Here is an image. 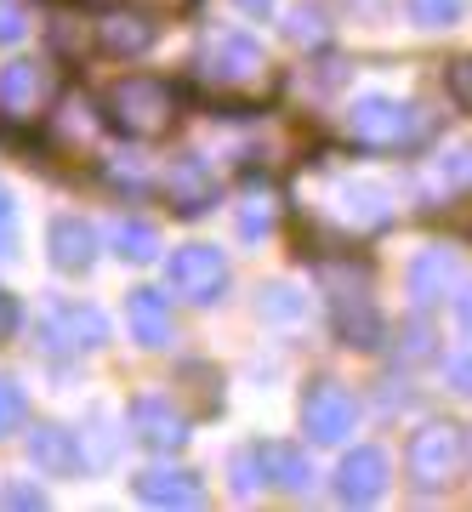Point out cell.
Wrapping results in <instances>:
<instances>
[{"instance_id":"f1b7e54d","label":"cell","mask_w":472,"mask_h":512,"mask_svg":"<svg viewBox=\"0 0 472 512\" xmlns=\"http://www.w3.org/2000/svg\"><path fill=\"white\" fill-rule=\"evenodd\" d=\"M461 319H467V325H472V291L461 296Z\"/></svg>"},{"instance_id":"44dd1931","label":"cell","mask_w":472,"mask_h":512,"mask_svg":"<svg viewBox=\"0 0 472 512\" xmlns=\"http://www.w3.org/2000/svg\"><path fill=\"white\" fill-rule=\"evenodd\" d=\"M450 97L472 114V57H455L450 63Z\"/></svg>"},{"instance_id":"ba28073f","label":"cell","mask_w":472,"mask_h":512,"mask_svg":"<svg viewBox=\"0 0 472 512\" xmlns=\"http://www.w3.org/2000/svg\"><path fill=\"white\" fill-rule=\"evenodd\" d=\"M205 63H211V74H217L222 86H239V80L262 74V46H256L251 35H222Z\"/></svg>"},{"instance_id":"e0dca14e","label":"cell","mask_w":472,"mask_h":512,"mask_svg":"<svg viewBox=\"0 0 472 512\" xmlns=\"http://www.w3.org/2000/svg\"><path fill=\"white\" fill-rule=\"evenodd\" d=\"M29 450H35V461L46 467V473H69V467H74V444H69L63 427H35Z\"/></svg>"},{"instance_id":"ac0fdd59","label":"cell","mask_w":472,"mask_h":512,"mask_svg":"<svg viewBox=\"0 0 472 512\" xmlns=\"http://www.w3.org/2000/svg\"><path fill=\"white\" fill-rule=\"evenodd\" d=\"M154 23L148 18H114L109 29H103V40H109V52H126V57H137V52H148L154 46Z\"/></svg>"},{"instance_id":"8fae6325","label":"cell","mask_w":472,"mask_h":512,"mask_svg":"<svg viewBox=\"0 0 472 512\" xmlns=\"http://www.w3.org/2000/svg\"><path fill=\"white\" fill-rule=\"evenodd\" d=\"M171 200H177V211H205V205L217 200V177L205 171L200 160H182L177 171H171Z\"/></svg>"},{"instance_id":"277c9868","label":"cell","mask_w":472,"mask_h":512,"mask_svg":"<svg viewBox=\"0 0 472 512\" xmlns=\"http://www.w3.org/2000/svg\"><path fill=\"white\" fill-rule=\"evenodd\" d=\"M353 421H359V404L347 399L336 382L308 387V399H302V427H308L319 444H342L347 433H353Z\"/></svg>"},{"instance_id":"603a6c76","label":"cell","mask_w":472,"mask_h":512,"mask_svg":"<svg viewBox=\"0 0 472 512\" xmlns=\"http://www.w3.org/2000/svg\"><path fill=\"white\" fill-rule=\"evenodd\" d=\"M18 416H23V393H18V382H6V376H0V433H6Z\"/></svg>"},{"instance_id":"4316f807","label":"cell","mask_w":472,"mask_h":512,"mask_svg":"<svg viewBox=\"0 0 472 512\" xmlns=\"http://www.w3.org/2000/svg\"><path fill=\"white\" fill-rule=\"evenodd\" d=\"M12 325H18V308H12V296L0 291V342L12 336Z\"/></svg>"},{"instance_id":"5bb4252c","label":"cell","mask_w":472,"mask_h":512,"mask_svg":"<svg viewBox=\"0 0 472 512\" xmlns=\"http://www.w3.org/2000/svg\"><path fill=\"white\" fill-rule=\"evenodd\" d=\"M256 456H262V473H273V484H279V490H308L313 467H308V456H302V450H291V444H262Z\"/></svg>"},{"instance_id":"6da1fadb","label":"cell","mask_w":472,"mask_h":512,"mask_svg":"<svg viewBox=\"0 0 472 512\" xmlns=\"http://www.w3.org/2000/svg\"><path fill=\"white\" fill-rule=\"evenodd\" d=\"M114 120L137 137H154V131L171 126V92L160 80H120L114 86Z\"/></svg>"},{"instance_id":"9c48e42d","label":"cell","mask_w":472,"mask_h":512,"mask_svg":"<svg viewBox=\"0 0 472 512\" xmlns=\"http://www.w3.org/2000/svg\"><path fill=\"white\" fill-rule=\"evenodd\" d=\"M91 256H97V234L80 217H57L52 222V262L63 274H86Z\"/></svg>"},{"instance_id":"30bf717a","label":"cell","mask_w":472,"mask_h":512,"mask_svg":"<svg viewBox=\"0 0 472 512\" xmlns=\"http://www.w3.org/2000/svg\"><path fill=\"white\" fill-rule=\"evenodd\" d=\"M126 313H131V330H137L143 348H165V342H171V308H165L154 291H131Z\"/></svg>"},{"instance_id":"cb8c5ba5","label":"cell","mask_w":472,"mask_h":512,"mask_svg":"<svg viewBox=\"0 0 472 512\" xmlns=\"http://www.w3.org/2000/svg\"><path fill=\"white\" fill-rule=\"evenodd\" d=\"M450 387L455 393H472V353H455L450 359Z\"/></svg>"},{"instance_id":"7402d4cb","label":"cell","mask_w":472,"mask_h":512,"mask_svg":"<svg viewBox=\"0 0 472 512\" xmlns=\"http://www.w3.org/2000/svg\"><path fill=\"white\" fill-rule=\"evenodd\" d=\"M291 35L319 46V40H325V18H319V12H308V6H296V12H291Z\"/></svg>"},{"instance_id":"7c38bea8","label":"cell","mask_w":472,"mask_h":512,"mask_svg":"<svg viewBox=\"0 0 472 512\" xmlns=\"http://www.w3.org/2000/svg\"><path fill=\"white\" fill-rule=\"evenodd\" d=\"M336 325H342V336L353 342V348H376L382 342V313L370 308V296H353V302H336Z\"/></svg>"},{"instance_id":"7a4b0ae2","label":"cell","mask_w":472,"mask_h":512,"mask_svg":"<svg viewBox=\"0 0 472 512\" xmlns=\"http://www.w3.org/2000/svg\"><path fill=\"white\" fill-rule=\"evenodd\" d=\"M410 478L416 484H427V490H438V484H450L455 467H461V433L455 427H421L416 439H410Z\"/></svg>"},{"instance_id":"2e32d148","label":"cell","mask_w":472,"mask_h":512,"mask_svg":"<svg viewBox=\"0 0 472 512\" xmlns=\"http://www.w3.org/2000/svg\"><path fill=\"white\" fill-rule=\"evenodd\" d=\"M57 325L69 330V348H97V342H109V319L97 308H63Z\"/></svg>"},{"instance_id":"52a82bcc","label":"cell","mask_w":472,"mask_h":512,"mask_svg":"<svg viewBox=\"0 0 472 512\" xmlns=\"http://www.w3.org/2000/svg\"><path fill=\"white\" fill-rule=\"evenodd\" d=\"M131 427H137V439L154 444V450H177V444L188 439V421H182L165 399H137L131 404Z\"/></svg>"},{"instance_id":"484cf974","label":"cell","mask_w":472,"mask_h":512,"mask_svg":"<svg viewBox=\"0 0 472 512\" xmlns=\"http://www.w3.org/2000/svg\"><path fill=\"white\" fill-rule=\"evenodd\" d=\"M23 29V18H18V6H6V0H0V40H12Z\"/></svg>"},{"instance_id":"d4e9b609","label":"cell","mask_w":472,"mask_h":512,"mask_svg":"<svg viewBox=\"0 0 472 512\" xmlns=\"http://www.w3.org/2000/svg\"><path fill=\"white\" fill-rule=\"evenodd\" d=\"M444 177H450V183H472V148H455L450 165H444Z\"/></svg>"},{"instance_id":"4fadbf2b","label":"cell","mask_w":472,"mask_h":512,"mask_svg":"<svg viewBox=\"0 0 472 512\" xmlns=\"http://www.w3.org/2000/svg\"><path fill=\"white\" fill-rule=\"evenodd\" d=\"M137 495L143 501H160V507H200L205 490L188 484V473H143L137 478Z\"/></svg>"},{"instance_id":"5b68a950","label":"cell","mask_w":472,"mask_h":512,"mask_svg":"<svg viewBox=\"0 0 472 512\" xmlns=\"http://www.w3.org/2000/svg\"><path fill=\"white\" fill-rule=\"evenodd\" d=\"M347 126H353L359 143H399L404 131H410V109L393 103V97H382V92H364V97H353Z\"/></svg>"},{"instance_id":"ffe728a7","label":"cell","mask_w":472,"mask_h":512,"mask_svg":"<svg viewBox=\"0 0 472 512\" xmlns=\"http://www.w3.org/2000/svg\"><path fill=\"white\" fill-rule=\"evenodd\" d=\"M461 12H467V0H410V18L421 29H450Z\"/></svg>"},{"instance_id":"3957f363","label":"cell","mask_w":472,"mask_h":512,"mask_svg":"<svg viewBox=\"0 0 472 512\" xmlns=\"http://www.w3.org/2000/svg\"><path fill=\"white\" fill-rule=\"evenodd\" d=\"M222 285H228V262L211 245H188V251L171 256V291L188 296V302H217Z\"/></svg>"},{"instance_id":"83f0119b","label":"cell","mask_w":472,"mask_h":512,"mask_svg":"<svg viewBox=\"0 0 472 512\" xmlns=\"http://www.w3.org/2000/svg\"><path fill=\"white\" fill-rule=\"evenodd\" d=\"M239 6H245V12H268L273 0H239Z\"/></svg>"},{"instance_id":"9a60e30c","label":"cell","mask_w":472,"mask_h":512,"mask_svg":"<svg viewBox=\"0 0 472 512\" xmlns=\"http://www.w3.org/2000/svg\"><path fill=\"white\" fill-rule=\"evenodd\" d=\"M444 285H455V262H450V256H444V251L416 256V268H410V296H416V302H438Z\"/></svg>"},{"instance_id":"8992f818","label":"cell","mask_w":472,"mask_h":512,"mask_svg":"<svg viewBox=\"0 0 472 512\" xmlns=\"http://www.w3.org/2000/svg\"><path fill=\"white\" fill-rule=\"evenodd\" d=\"M336 495L342 501H353V507H370V501H382L387 495V456L382 450H353V456L342 461V473H336Z\"/></svg>"},{"instance_id":"d6986e66","label":"cell","mask_w":472,"mask_h":512,"mask_svg":"<svg viewBox=\"0 0 472 512\" xmlns=\"http://www.w3.org/2000/svg\"><path fill=\"white\" fill-rule=\"evenodd\" d=\"M114 245H120V256H131V262H148V256L160 251V234H154L148 222H120V228H114Z\"/></svg>"}]
</instances>
